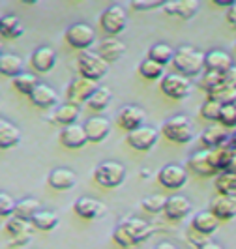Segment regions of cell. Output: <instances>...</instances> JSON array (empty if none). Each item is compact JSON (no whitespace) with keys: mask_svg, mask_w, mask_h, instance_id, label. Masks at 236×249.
Returning a JSON list of instances; mask_svg holds the SVG:
<instances>
[{"mask_svg":"<svg viewBox=\"0 0 236 249\" xmlns=\"http://www.w3.org/2000/svg\"><path fill=\"white\" fill-rule=\"evenodd\" d=\"M154 234V227L141 217H124L112 231V240L124 249H135Z\"/></svg>","mask_w":236,"mask_h":249,"instance_id":"cell-1","label":"cell"},{"mask_svg":"<svg viewBox=\"0 0 236 249\" xmlns=\"http://www.w3.org/2000/svg\"><path fill=\"white\" fill-rule=\"evenodd\" d=\"M204 58H206V53H200V51L193 49L189 45H182L174 51V58L173 64L176 68V71L186 77H195L200 75L202 71H206L204 68Z\"/></svg>","mask_w":236,"mask_h":249,"instance_id":"cell-2","label":"cell"},{"mask_svg":"<svg viewBox=\"0 0 236 249\" xmlns=\"http://www.w3.org/2000/svg\"><path fill=\"white\" fill-rule=\"evenodd\" d=\"M162 133L176 144H187L193 139V124L186 114H174L162 125Z\"/></svg>","mask_w":236,"mask_h":249,"instance_id":"cell-3","label":"cell"},{"mask_svg":"<svg viewBox=\"0 0 236 249\" xmlns=\"http://www.w3.org/2000/svg\"><path fill=\"white\" fill-rule=\"evenodd\" d=\"M77 68H79V75L81 77L98 83L109 71V62H105L100 54L94 53V51H85L77 58Z\"/></svg>","mask_w":236,"mask_h":249,"instance_id":"cell-4","label":"cell"},{"mask_svg":"<svg viewBox=\"0 0 236 249\" xmlns=\"http://www.w3.org/2000/svg\"><path fill=\"white\" fill-rule=\"evenodd\" d=\"M94 180L101 187L114 189V187L122 186L126 180V167L118 161H101L94 169Z\"/></svg>","mask_w":236,"mask_h":249,"instance_id":"cell-5","label":"cell"},{"mask_svg":"<svg viewBox=\"0 0 236 249\" xmlns=\"http://www.w3.org/2000/svg\"><path fill=\"white\" fill-rule=\"evenodd\" d=\"M100 26L109 37H116L118 34H122L127 26V13H126L124 6H120V4L109 6L100 15Z\"/></svg>","mask_w":236,"mask_h":249,"instance_id":"cell-6","label":"cell"},{"mask_svg":"<svg viewBox=\"0 0 236 249\" xmlns=\"http://www.w3.org/2000/svg\"><path fill=\"white\" fill-rule=\"evenodd\" d=\"M187 169L199 178H212V176L219 175L218 169V161H216V152L214 150H199L195 152L189 161H187Z\"/></svg>","mask_w":236,"mask_h":249,"instance_id":"cell-7","label":"cell"},{"mask_svg":"<svg viewBox=\"0 0 236 249\" xmlns=\"http://www.w3.org/2000/svg\"><path fill=\"white\" fill-rule=\"evenodd\" d=\"M160 88L171 100H184L191 94V81L182 73H169L160 81Z\"/></svg>","mask_w":236,"mask_h":249,"instance_id":"cell-8","label":"cell"},{"mask_svg":"<svg viewBox=\"0 0 236 249\" xmlns=\"http://www.w3.org/2000/svg\"><path fill=\"white\" fill-rule=\"evenodd\" d=\"M64 37H66V41H68L73 49L85 53V51L90 49V45L96 41V30L90 25H87V23H73V25L66 30Z\"/></svg>","mask_w":236,"mask_h":249,"instance_id":"cell-9","label":"cell"},{"mask_svg":"<svg viewBox=\"0 0 236 249\" xmlns=\"http://www.w3.org/2000/svg\"><path fill=\"white\" fill-rule=\"evenodd\" d=\"M98 83L94 81H88L85 77H75L73 81L68 85V90H66V100L72 105H83V103H88V100L94 96V92L98 90Z\"/></svg>","mask_w":236,"mask_h":249,"instance_id":"cell-10","label":"cell"},{"mask_svg":"<svg viewBox=\"0 0 236 249\" xmlns=\"http://www.w3.org/2000/svg\"><path fill=\"white\" fill-rule=\"evenodd\" d=\"M158 180L163 187L167 189H180L187 184V171L186 167L178 165V163H169L160 169Z\"/></svg>","mask_w":236,"mask_h":249,"instance_id":"cell-11","label":"cell"},{"mask_svg":"<svg viewBox=\"0 0 236 249\" xmlns=\"http://www.w3.org/2000/svg\"><path fill=\"white\" fill-rule=\"evenodd\" d=\"M34 225L25 219H19L17 215H12L6 223V231L10 234V248H21L30 242V232Z\"/></svg>","mask_w":236,"mask_h":249,"instance_id":"cell-12","label":"cell"},{"mask_svg":"<svg viewBox=\"0 0 236 249\" xmlns=\"http://www.w3.org/2000/svg\"><path fill=\"white\" fill-rule=\"evenodd\" d=\"M145 120H146V112L143 111L139 105H124L118 114H116V122L118 125L126 129L127 133L135 131L139 127L145 125Z\"/></svg>","mask_w":236,"mask_h":249,"instance_id":"cell-13","label":"cell"},{"mask_svg":"<svg viewBox=\"0 0 236 249\" xmlns=\"http://www.w3.org/2000/svg\"><path fill=\"white\" fill-rule=\"evenodd\" d=\"M158 141V129L152 127V125H143L135 131L127 133V142L133 150H139V152H146L150 150Z\"/></svg>","mask_w":236,"mask_h":249,"instance_id":"cell-14","label":"cell"},{"mask_svg":"<svg viewBox=\"0 0 236 249\" xmlns=\"http://www.w3.org/2000/svg\"><path fill=\"white\" fill-rule=\"evenodd\" d=\"M73 210L83 219H98L107 213V206L101 200L90 199V197H79L73 202Z\"/></svg>","mask_w":236,"mask_h":249,"instance_id":"cell-15","label":"cell"},{"mask_svg":"<svg viewBox=\"0 0 236 249\" xmlns=\"http://www.w3.org/2000/svg\"><path fill=\"white\" fill-rule=\"evenodd\" d=\"M233 66H235V64H233V58H231L229 53H225V51H221V49H212L206 53V58H204V68H206V71L225 75Z\"/></svg>","mask_w":236,"mask_h":249,"instance_id":"cell-16","label":"cell"},{"mask_svg":"<svg viewBox=\"0 0 236 249\" xmlns=\"http://www.w3.org/2000/svg\"><path fill=\"white\" fill-rule=\"evenodd\" d=\"M88 142H103L111 133V122L105 116H92L85 122Z\"/></svg>","mask_w":236,"mask_h":249,"instance_id":"cell-17","label":"cell"},{"mask_svg":"<svg viewBox=\"0 0 236 249\" xmlns=\"http://www.w3.org/2000/svg\"><path fill=\"white\" fill-rule=\"evenodd\" d=\"M163 12L167 15H176L182 21H189L199 12V2L197 0H169L163 4Z\"/></svg>","mask_w":236,"mask_h":249,"instance_id":"cell-18","label":"cell"},{"mask_svg":"<svg viewBox=\"0 0 236 249\" xmlns=\"http://www.w3.org/2000/svg\"><path fill=\"white\" fill-rule=\"evenodd\" d=\"M58 137H60L62 146H66V148H72V150L83 148V146L88 142L85 125H79V124L62 127V131H60V135H58Z\"/></svg>","mask_w":236,"mask_h":249,"instance_id":"cell-19","label":"cell"},{"mask_svg":"<svg viewBox=\"0 0 236 249\" xmlns=\"http://www.w3.org/2000/svg\"><path fill=\"white\" fill-rule=\"evenodd\" d=\"M231 135L219 125H208L200 135V146L204 150H218L229 144Z\"/></svg>","mask_w":236,"mask_h":249,"instance_id":"cell-20","label":"cell"},{"mask_svg":"<svg viewBox=\"0 0 236 249\" xmlns=\"http://www.w3.org/2000/svg\"><path fill=\"white\" fill-rule=\"evenodd\" d=\"M210 212L219 221H231L236 217V199L218 195L210 200Z\"/></svg>","mask_w":236,"mask_h":249,"instance_id":"cell-21","label":"cell"},{"mask_svg":"<svg viewBox=\"0 0 236 249\" xmlns=\"http://www.w3.org/2000/svg\"><path fill=\"white\" fill-rule=\"evenodd\" d=\"M30 64L37 73H49L56 64V53L51 47H37L30 56Z\"/></svg>","mask_w":236,"mask_h":249,"instance_id":"cell-22","label":"cell"},{"mask_svg":"<svg viewBox=\"0 0 236 249\" xmlns=\"http://www.w3.org/2000/svg\"><path fill=\"white\" fill-rule=\"evenodd\" d=\"M189 212H191V202H189V199L182 197V195H173V197H169V199H167V204H165V210H163V213H165L169 219H173V221L184 219Z\"/></svg>","mask_w":236,"mask_h":249,"instance_id":"cell-23","label":"cell"},{"mask_svg":"<svg viewBox=\"0 0 236 249\" xmlns=\"http://www.w3.org/2000/svg\"><path fill=\"white\" fill-rule=\"evenodd\" d=\"M49 186L56 191H68L77 184V175H75L72 169H66V167H58V169H53L49 175Z\"/></svg>","mask_w":236,"mask_h":249,"instance_id":"cell-24","label":"cell"},{"mask_svg":"<svg viewBox=\"0 0 236 249\" xmlns=\"http://www.w3.org/2000/svg\"><path fill=\"white\" fill-rule=\"evenodd\" d=\"M126 53V45L118 39V37H105L101 39L100 45H98V54L105 62H116L122 54Z\"/></svg>","mask_w":236,"mask_h":249,"instance_id":"cell-25","label":"cell"},{"mask_svg":"<svg viewBox=\"0 0 236 249\" xmlns=\"http://www.w3.org/2000/svg\"><path fill=\"white\" fill-rule=\"evenodd\" d=\"M30 101L36 107H39V109H49V107H54L58 103V94H56V90L51 87V85L39 83L36 87V90L32 92Z\"/></svg>","mask_w":236,"mask_h":249,"instance_id":"cell-26","label":"cell"},{"mask_svg":"<svg viewBox=\"0 0 236 249\" xmlns=\"http://www.w3.org/2000/svg\"><path fill=\"white\" fill-rule=\"evenodd\" d=\"M191 227H193V231L195 232H199L200 236H208L212 232H216L218 231V227H219V219L214 215V213L208 210V212H199L193 215V219H191Z\"/></svg>","mask_w":236,"mask_h":249,"instance_id":"cell-27","label":"cell"},{"mask_svg":"<svg viewBox=\"0 0 236 249\" xmlns=\"http://www.w3.org/2000/svg\"><path fill=\"white\" fill-rule=\"evenodd\" d=\"M19 141H21V129L13 122L2 118L0 120V148H13L15 144H19Z\"/></svg>","mask_w":236,"mask_h":249,"instance_id":"cell-28","label":"cell"},{"mask_svg":"<svg viewBox=\"0 0 236 249\" xmlns=\"http://www.w3.org/2000/svg\"><path fill=\"white\" fill-rule=\"evenodd\" d=\"M79 112H81V109H79L77 105H72V103L66 101V105H58V107L54 109L53 116H51V122L60 124L62 127L73 125L75 120L79 118Z\"/></svg>","mask_w":236,"mask_h":249,"instance_id":"cell-29","label":"cell"},{"mask_svg":"<svg viewBox=\"0 0 236 249\" xmlns=\"http://www.w3.org/2000/svg\"><path fill=\"white\" fill-rule=\"evenodd\" d=\"M0 73L4 77H17L23 73V58L13 53H2L0 54Z\"/></svg>","mask_w":236,"mask_h":249,"instance_id":"cell-30","label":"cell"},{"mask_svg":"<svg viewBox=\"0 0 236 249\" xmlns=\"http://www.w3.org/2000/svg\"><path fill=\"white\" fill-rule=\"evenodd\" d=\"M39 210H41V204H39V200L32 199V197H26V199L17 200V204H15V215H17L19 219L30 221V223H32L34 215H36Z\"/></svg>","mask_w":236,"mask_h":249,"instance_id":"cell-31","label":"cell"},{"mask_svg":"<svg viewBox=\"0 0 236 249\" xmlns=\"http://www.w3.org/2000/svg\"><path fill=\"white\" fill-rule=\"evenodd\" d=\"M0 34L8 39H17L25 34V28L21 25L17 15H6L0 21Z\"/></svg>","mask_w":236,"mask_h":249,"instance_id":"cell-32","label":"cell"},{"mask_svg":"<svg viewBox=\"0 0 236 249\" xmlns=\"http://www.w3.org/2000/svg\"><path fill=\"white\" fill-rule=\"evenodd\" d=\"M200 88L206 92V98L208 96H216L218 92H221L223 88H227L225 87V75L204 71L202 79H200Z\"/></svg>","mask_w":236,"mask_h":249,"instance_id":"cell-33","label":"cell"},{"mask_svg":"<svg viewBox=\"0 0 236 249\" xmlns=\"http://www.w3.org/2000/svg\"><path fill=\"white\" fill-rule=\"evenodd\" d=\"M58 221H60V217H58V213L56 212H51V210H39V212L34 215L32 225H34V229H37V231L49 232V231H54V229L58 227Z\"/></svg>","mask_w":236,"mask_h":249,"instance_id":"cell-34","label":"cell"},{"mask_svg":"<svg viewBox=\"0 0 236 249\" xmlns=\"http://www.w3.org/2000/svg\"><path fill=\"white\" fill-rule=\"evenodd\" d=\"M216 189L219 195L223 197H233L236 199V175L227 171V173H219L216 176Z\"/></svg>","mask_w":236,"mask_h":249,"instance_id":"cell-35","label":"cell"},{"mask_svg":"<svg viewBox=\"0 0 236 249\" xmlns=\"http://www.w3.org/2000/svg\"><path fill=\"white\" fill-rule=\"evenodd\" d=\"M174 51L176 49H173V47L167 45V43H158V45H152L148 49V58L165 68L169 62H173Z\"/></svg>","mask_w":236,"mask_h":249,"instance_id":"cell-36","label":"cell"},{"mask_svg":"<svg viewBox=\"0 0 236 249\" xmlns=\"http://www.w3.org/2000/svg\"><path fill=\"white\" fill-rule=\"evenodd\" d=\"M12 85H13V88H15L17 92H21V94H25V96H28V98H30V96H32V92L36 90V87L39 85V83H37L36 75L23 71L21 75L13 77Z\"/></svg>","mask_w":236,"mask_h":249,"instance_id":"cell-37","label":"cell"},{"mask_svg":"<svg viewBox=\"0 0 236 249\" xmlns=\"http://www.w3.org/2000/svg\"><path fill=\"white\" fill-rule=\"evenodd\" d=\"M112 101V92L109 90L107 87H100L96 92H94V96L88 100V107L92 109V111L96 112H101L105 111L107 107H109V103Z\"/></svg>","mask_w":236,"mask_h":249,"instance_id":"cell-38","label":"cell"},{"mask_svg":"<svg viewBox=\"0 0 236 249\" xmlns=\"http://www.w3.org/2000/svg\"><path fill=\"white\" fill-rule=\"evenodd\" d=\"M139 75H143L145 79H148V81H156V79H160L162 81L165 73H163V66H160L158 62H154V60H143V62L139 64Z\"/></svg>","mask_w":236,"mask_h":249,"instance_id":"cell-39","label":"cell"},{"mask_svg":"<svg viewBox=\"0 0 236 249\" xmlns=\"http://www.w3.org/2000/svg\"><path fill=\"white\" fill-rule=\"evenodd\" d=\"M214 152H216V161H218V169H219V173H227V171H231V161H233L235 150L227 144V146H221V148L214 150Z\"/></svg>","mask_w":236,"mask_h":249,"instance_id":"cell-40","label":"cell"},{"mask_svg":"<svg viewBox=\"0 0 236 249\" xmlns=\"http://www.w3.org/2000/svg\"><path fill=\"white\" fill-rule=\"evenodd\" d=\"M167 199L169 197H163V195H150L146 199H143V208L150 213H160L165 210Z\"/></svg>","mask_w":236,"mask_h":249,"instance_id":"cell-41","label":"cell"},{"mask_svg":"<svg viewBox=\"0 0 236 249\" xmlns=\"http://www.w3.org/2000/svg\"><path fill=\"white\" fill-rule=\"evenodd\" d=\"M221 103L214 100H206L200 107V116L206 118V120H218L219 122V114H221Z\"/></svg>","mask_w":236,"mask_h":249,"instance_id":"cell-42","label":"cell"},{"mask_svg":"<svg viewBox=\"0 0 236 249\" xmlns=\"http://www.w3.org/2000/svg\"><path fill=\"white\" fill-rule=\"evenodd\" d=\"M219 124L221 127H236V103H229L221 107Z\"/></svg>","mask_w":236,"mask_h":249,"instance_id":"cell-43","label":"cell"},{"mask_svg":"<svg viewBox=\"0 0 236 249\" xmlns=\"http://www.w3.org/2000/svg\"><path fill=\"white\" fill-rule=\"evenodd\" d=\"M15 200L12 199V195H8L6 191L4 193H0V215L2 217H12V215H15Z\"/></svg>","mask_w":236,"mask_h":249,"instance_id":"cell-44","label":"cell"},{"mask_svg":"<svg viewBox=\"0 0 236 249\" xmlns=\"http://www.w3.org/2000/svg\"><path fill=\"white\" fill-rule=\"evenodd\" d=\"M206 100H214L221 105H229V103H236V90L235 88H223L221 92H218L216 96H208Z\"/></svg>","mask_w":236,"mask_h":249,"instance_id":"cell-45","label":"cell"},{"mask_svg":"<svg viewBox=\"0 0 236 249\" xmlns=\"http://www.w3.org/2000/svg\"><path fill=\"white\" fill-rule=\"evenodd\" d=\"M162 0H133L129 6L137 10V12H150V10H156V8H163Z\"/></svg>","mask_w":236,"mask_h":249,"instance_id":"cell-46","label":"cell"},{"mask_svg":"<svg viewBox=\"0 0 236 249\" xmlns=\"http://www.w3.org/2000/svg\"><path fill=\"white\" fill-rule=\"evenodd\" d=\"M225 87L227 88H235L236 90V66H233L227 73H225Z\"/></svg>","mask_w":236,"mask_h":249,"instance_id":"cell-47","label":"cell"},{"mask_svg":"<svg viewBox=\"0 0 236 249\" xmlns=\"http://www.w3.org/2000/svg\"><path fill=\"white\" fill-rule=\"evenodd\" d=\"M227 23L236 30V4L233 6V8L227 10Z\"/></svg>","mask_w":236,"mask_h":249,"instance_id":"cell-48","label":"cell"},{"mask_svg":"<svg viewBox=\"0 0 236 249\" xmlns=\"http://www.w3.org/2000/svg\"><path fill=\"white\" fill-rule=\"evenodd\" d=\"M214 4H216V6H219V8H227V10H229V8H233V6H235L236 2L235 0H214Z\"/></svg>","mask_w":236,"mask_h":249,"instance_id":"cell-49","label":"cell"},{"mask_svg":"<svg viewBox=\"0 0 236 249\" xmlns=\"http://www.w3.org/2000/svg\"><path fill=\"white\" fill-rule=\"evenodd\" d=\"M154 249H178L174 244H171V242H162V244H158Z\"/></svg>","mask_w":236,"mask_h":249,"instance_id":"cell-50","label":"cell"},{"mask_svg":"<svg viewBox=\"0 0 236 249\" xmlns=\"http://www.w3.org/2000/svg\"><path fill=\"white\" fill-rule=\"evenodd\" d=\"M199 249H223L219 244H216V242H206L204 246H200Z\"/></svg>","mask_w":236,"mask_h":249,"instance_id":"cell-51","label":"cell"},{"mask_svg":"<svg viewBox=\"0 0 236 249\" xmlns=\"http://www.w3.org/2000/svg\"><path fill=\"white\" fill-rule=\"evenodd\" d=\"M229 146H231V148L236 152V131L233 133V135H231V139H229Z\"/></svg>","mask_w":236,"mask_h":249,"instance_id":"cell-52","label":"cell"},{"mask_svg":"<svg viewBox=\"0 0 236 249\" xmlns=\"http://www.w3.org/2000/svg\"><path fill=\"white\" fill-rule=\"evenodd\" d=\"M231 173L236 175V152H235V156H233V161H231Z\"/></svg>","mask_w":236,"mask_h":249,"instance_id":"cell-53","label":"cell"},{"mask_svg":"<svg viewBox=\"0 0 236 249\" xmlns=\"http://www.w3.org/2000/svg\"><path fill=\"white\" fill-rule=\"evenodd\" d=\"M235 47H236V43H235Z\"/></svg>","mask_w":236,"mask_h":249,"instance_id":"cell-54","label":"cell"}]
</instances>
